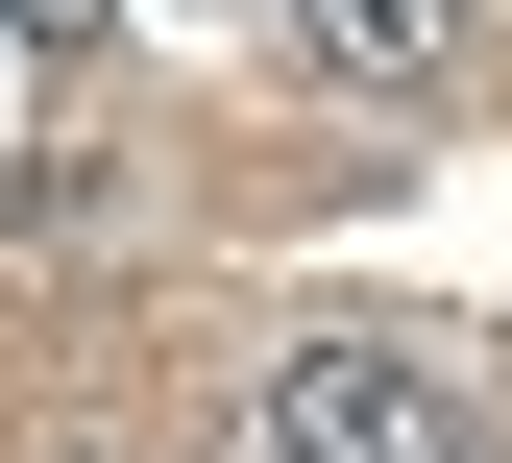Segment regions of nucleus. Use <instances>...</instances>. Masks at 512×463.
<instances>
[{
  "label": "nucleus",
  "instance_id": "nucleus-1",
  "mask_svg": "<svg viewBox=\"0 0 512 463\" xmlns=\"http://www.w3.org/2000/svg\"><path fill=\"white\" fill-rule=\"evenodd\" d=\"M244 463H464V439H439V390H415L391 342H293L269 415H244Z\"/></svg>",
  "mask_w": 512,
  "mask_h": 463
},
{
  "label": "nucleus",
  "instance_id": "nucleus-2",
  "mask_svg": "<svg viewBox=\"0 0 512 463\" xmlns=\"http://www.w3.org/2000/svg\"><path fill=\"white\" fill-rule=\"evenodd\" d=\"M293 25H317V74H439L464 0H293Z\"/></svg>",
  "mask_w": 512,
  "mask_h": 463
},
{
  "label": "nucleus",
  "instance_id": "nucleus-3",
  "mask_svg": "<svg viewBox=\"0 0 512 463\" xmlns=\"http://www.w3.org/2000/svg\"><path fill=\"white\" fill-rule=\"evenodd\" d=\"M98 25H122V0H0V49H25V74H74Z\"/></svg>",
  "mask_w": 512,
  "mask_h": 463
}]
</instances>
